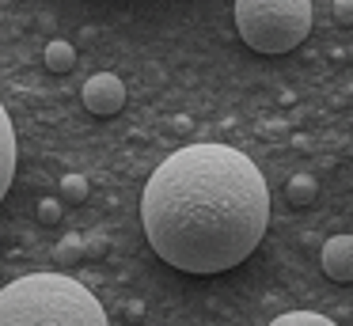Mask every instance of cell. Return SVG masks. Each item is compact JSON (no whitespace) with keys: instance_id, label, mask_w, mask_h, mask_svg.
I'll list each match as a JSON object with an SVG mask.
<instances>
[{"instance_id":"cell-10","label":"cell","mask_w":353,"mask_h":326,"mask_svg":"<svg viewBox=\"0 0 353 326\" xmlns=\"http://www.w3.org/2000/svg\"><path fill=\"white\" fill-rule=\"evenodd\" d=\"M270 326H338V323L327 315H315V311H289V315H277Z\"/></svg>"},{"instance_id":"cell-1","label":"cell","mask_w":353,"mask_h":326,"mask_svg":"<svg viewBox=\"0 0 353 326\" xmlns=\"http://www.w3.org/2000/svg\"><path fill=\"white\" fill-rule=\"evenodd\" d=\"M141 224L152 250L175 269L198 277L236 269L266 235V179L239 148L186 144L145 182Z\"/></svg>"},{"instance_id":"cell-8","label":"cell","mask_w":353,"mask_h":326,"mask_svg":"<svg viewBox=\"0 0 353 326\" xmlns=\"http://www.w3.org/2000/svg\"><path fill=\"white\" fill-rule=\"evenodd\" d=\"M315 179L312 174H292L289 186H285V197H289V205H296V209H304V205L315 201Z\"/></svg>"},{"instance_id":"cell-4","label":"cell","mask_w":353,"mask_h":326,"mask_svg":"<svg viewBox=\"0 0 353 326\" xmlns=\"http://www.w3.org/2000/svg\"><path fill=\"white\" fill-rule=\"evenodd\" d=\"M80 99H84V106L95 114V118H114V114L125 106V83L118 80L114 72H95L92 80L84 83Z\"/></svg>"},{"instance_id":"cell-12","label":"cell","mask_w":353,"mask_h":326,"mask_svg":"<svg viewBox=\"0 0 353 326\" xmlns=\"http://www.w3.org/2000/svg\"><path fill=\"white\" fill-rule=\"evenodd\" d=\"M330 15H334L338 27H353V0H334Z\"/></svg>"},{"instance_id":"cell-2","label":"cell","mask_w":353,"mask_h":326,"mask_svg":"<svg viewBox=\"0 0 353 326\" xmlns=\"http://www.w3.org/2000/svg\"><path fill=\"white\" fill-rule=\"evenodd\" d=\"M0 326H110L103 303L65 273H31L0 288Z\"/></svg>"},{"instance_id":"cell-11","label":"cell","mask_w":353,"mask_h":326,"mask_svg":"<svg viewBox=\"0 0 353 326\" xmlns=\"http://www.w3.org/2000/svg\"><path fill=\"white\" fill-rule=\"evenodd\" d=\"M39 220L42 224H61V201H57V197H42L39 201Z\"/></svg>"},{"instance_id":"cell-3","label":"cell","mask_w":353,"mask_h":326,"mask_svg":"<svg viewBox=\"0 0 353 326\" xmlns=\"http://www.w3.org/2000/svg\"><path fill=\"white\" fill-rule=\"evenodd\" d=\"M236 30L254 53H289L312 34V0H236Z\"/></svg>"},{"instance_id":"cell-6","label":"cell","mask_w":353,"mask_h":326,"mask_svg":"<svg viewBox=\"0 0 353 326\" xmlns=\"http://www.w3.org/2000/svg\"><path fill=\"white\" fill-rule=\"evenodd\" d=\"M12 174H16V129H12L8 110L0 106V201L12 186Z\"/></svg>"},{"instance_id":"cell-5","label":"cell","mask_w":353,"mask_h":326,"mask_svg":"<svg viewBox=\"0 0 353 326\" xmlns=\"http://www.w3.org/2000/svg\"><path fill=\"white\" fill-rule=\"evenodd\" d=\"M323 273L334 285H350L353 281V235H330L323 243Z\"/></svg>"},{"instance_id":"cell-9","label":"cell","mask_w":353,"mask_h":326,"mask_svg":"<svg viewBox=\"0 0 353 326\" xmlns=\"http://www.w3.org/2000/svg\"><path fill=\"white\" fill-rule=\"evenodd\" d=\"M88 194H92V186H88L84 174H65L61 179V197L57 201H69V205H84Z\"/></svg>"},{"instance_id":"cell-7","label":"cell","mask_w":353,"mask_h":326,"mask_svg":"<svg viewBox=\"0 0 353 326\" xmlns=\"http://www.w3.org/2000/svg\"><path fill=\"white\" fill-rule=\"evenodd\" d=\"M42 61H46L50 72H69V68L77 65V50H72V42H61V38H57V42L46 45Z\"/></svg>"}]
</instances>
